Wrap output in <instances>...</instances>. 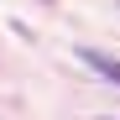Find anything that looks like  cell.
Returning <instances> with one entry per match:
<instances>
[{"mask_svg": "<svg viewBox=\"0 0 120 120\" xmlns=\"http://www.w3.org/2000/svg\"><path fill=\"white\" fill-rule=\"evenodd\" d=\"M78 57H84V63H89L94 73H105L110 84L120 89V57H110V52H99V47H78Z\"/></svg>", "mask_w": 120, "mask_h": 120, "instance_id": "6da1fadb", "label": "cell"}, {"mask_svg": "<svg viewBox=\"0 0 120 120\" xmlns=\"http://www.w3.org/2000/svg\"><path fill=\"white\" fill-rule=\"evenodd\" d=\"M110 120H120V115H110Z\"/></svg>", "mask_w": 120, "mask_h": 120, "instance_id": "7a4b0ae2", "label": "cell"}, {"mask_svg": "<svg viewBox=\"0 0 120 120\" xmlns=\"http://www.w3.org/2000/svg\"><path fill=\"white\" fill-rule=\"evenodd\" d=\"M47 5H52V0H47Z\"/></svg>", "mask_w": 120, "mask_h": 120, "instance_id": "3957f363", "label": "cell"}]
</instances>
